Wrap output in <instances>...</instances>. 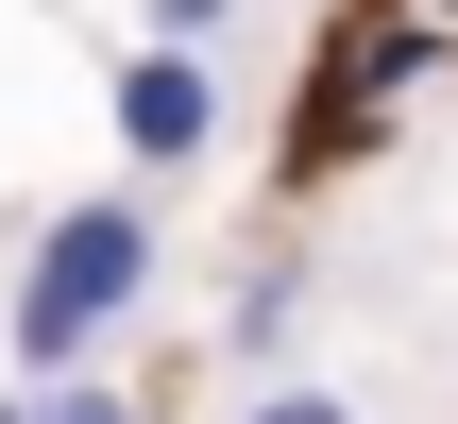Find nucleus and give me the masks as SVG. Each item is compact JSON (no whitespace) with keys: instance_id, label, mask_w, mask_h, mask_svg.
I'll use <instances>...</instances> for the list:
<instances>
[{"instance_id":"obj_5","label":"nucleus","mask_w":458,"mask_h":424,"mask_svg":"<svg viewBox=\"0 0 458 424\" xmlns=\"http://www.w3.org/2000/svg\"><path fill=\"white\" fill-rule=\"evenodd\" d=\"M221 17H238V0H153V34H187V51H204Z\"/></svg>"},{"instance_id":"obj_4","label":"nucleus","mask_w":458,"mask_h":424,"mask_svg":"<svg viewBox=\"0 0 458 424\" xmlns=\"http://www.w3.org/2000/svg\"><path fill=\"white\" fill-rule=\"evenodd\" d=\"M34 424H119V391H68V374H34Z\"/></svg>"},{"instance_id":"obj_2","label":"nucleus","mask_w":458,"mask_h":424,"mask_svg":"<svg viewBox=\"0 0 458 424\" xmlns=\"http://www.w3.org/2000/svg\"><path fill=\"white\" fill-rule=\"evenodd\" d=\"M119 153H136V170H204V153H221V68H204L187 34H153V51L119 68Z\"/></svg>"},{"instance_id":"obj_1","label":"nucleus","mask_w":458,"mask_h":424,"mask_svg":"<svg viewBox=\"0 0 458 424\" xmlns=\"http://www.w3.org/2000/svg\"><path fill=\"white\" fill-rule=\"evenodd\" d=\"M136 289H153V221H136V204H68L51 255L17 272V374H68Z\"/></svg>"},{"instance_id":"obj_6","label":"nucleus","mask_w":458,"mask_h":424,"mask_svg":"<svg viewBox=\"0 0 458 424\" xmlns=\"http://www.w3.org/2000/svg\"><path fill=\"white\" fill-rule=\"evenodd\" d=\"M0 424H34V391H0Z\"/></svg>"},{"instance_id":"obj_3","label":"nucleus","mask_w":458,"mask_h":424,"mask_svg":"<svg viewBox=\"0 0 458 424\" xmlns=\"http://www.w3.org/2000/svg\"><path fill=\"white\" fill-rule=\"evenodd\" d=\"M238 424H357V408H340L323 374H289V391H255V408H238Z\"/></svg>"}]
</instances>
